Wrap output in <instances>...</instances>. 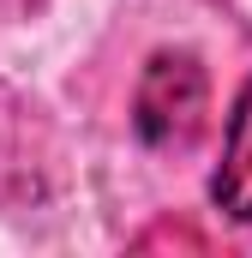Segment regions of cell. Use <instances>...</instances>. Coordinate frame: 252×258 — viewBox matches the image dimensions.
I'll use <instances>...</instances> for the list:
<instances>
[{
	"label": "cell",
	"instance_id": "obj_2",
	"mask_svg": "<svg viewBox=\"0 0 252 258\" xmlns=\"http://www.w3.org/2000/svg\"><path fill=\"white\" fill-rule=\"evenodd\" d=\"M210 204L228 222H252V78L240 84V96L228 108V138H222V162L210 174Z\"/></svg>",
	"mask_w": 252,
	"mask_h": 258
},
{
	"label": "cell",
	"instance_id": "obj_1",
	"mask_svg": "<svg viewBox=\"0 0 252 258\" xmlns=\"http://www.w3.org/2000/svg\"><path fill=\"white\" fill-rule=\"evenodd\" d=\"M210 120V78L192 54H150L138 72L132 126L150 150H192Z\"/></svg>",
	"mask_w": 252,
	"mask_h": 258
}]
</instances>
